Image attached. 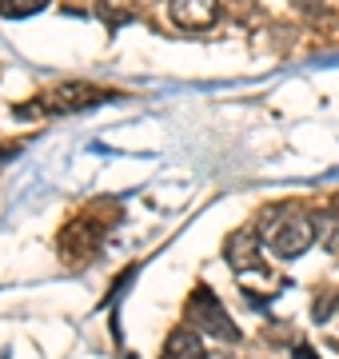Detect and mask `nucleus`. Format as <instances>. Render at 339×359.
I'll return each mask as SVG.
<instances>
[{"mask_svg":"<svg viewBox=\"0 0 339 359\" xmlns=\"http://www.w3.org/2000/svg\"><path fill=\"white\" fill-rule=\"evenodd\" d=\"M188 327H196V332H204V335H216L223 344H235V339H240L232 316L223 311V304L212 295V287H204V283H200L196 292H192V299H188Z\"/></svg>","mask_w":339,"mask_h":359,"instance_id":"nucleus-3","label":"nucleus"},{"mask_svg":"<svg viewBox=\"0 0 339 359\" xmlns=\"http://www.w3.org/2000/svg\"><path fill=\"white\" fill-rule=\"evenodd\" d=\"M260 240L263 248L279 259H300L307 248L319 240V228H315V212H303L300 204H279L268 208L260 219Z\"/></svg>","mask_w":339,"mask_h":359,"instance_id":"nucleus-1","label":"nucleus"},{"mask_svg":"<svg viewBox=\"0 0 339 359\" xmlns=\"http://www.w3.org/2000/svg\"><path fill=\"white\" fill-rule=\"evenodd\" d=\"M48 8V0H0V16L4 20H20V16H36Z\"/></svg>","mask_w":339,"mask_h":359,"instance_id":"nucleus-8","label":"nucleus"},{"mask_svg":"<svg viewBox=\"0 0 339 359\" xmlns=\"http://www.w3.org/2000/svg\"><path fill=\"white\" fill-rule=\"evenodd\" d=\"M260 231L251 228H240L228 236V244H223V259H228V268L235 276H244V271H263V259H260Z\"/></svg>","mask_w":339,"mask_h":359,"instance_id":"nucleus-4","label":"nucleus"},{"mask_svg":"<svg viewBox=\"0 0 339 359\" xmlns=\"http://www.w3.org/2000/svg\"><path fill=\"white\" fill-rule=\"evenodd\" d=\"M112 100V92L96 88V84H84V80H64V84H56L48 88L40 100L32 104H16V116L25 120V116H36V112H56V116H68V112H84V108H96V104Z\"/></svg>","mask_w":339,"mask_h":359,"instance_id":"nucleus-2","label":"nucleus"},{"mask_svg":"<svg viewBox=\"0 0 339 359\" xmlns=\"http://www.w3.org/2000/svg\"><path fill=\"white\" fill-rule=\"evenodd\" d=\"M315 228H319V244H324L331 256H339V208L315 212Z\"/></svg>","mask_w":339,"mask_h":359,"instance_id":"nucleus-7","label":"nucleus"},{"mask_svg":"<svg viewBox=\"0 0 339 359\" xmlns=\"http://www.w3.org/2000/svg\"><path fill=\"white\" fill-rule=\"evenodd\" d=\"M335 308H339V299H335L331 292H324L319 299H315V311H312V320H315V323H327V316H331Z\"/></svg>","mask_w":339,"mask_h":359,"instance_id":"nucleus-9","label":"nucleus"},{"mask_svg":"<svg viewBox=\"0 0 339 359\" xmlns=\"http://www.w3.org/2000/svg\"><path fill=\"white\" fill-rule=\"evenodd\" d=\"M296 359H319L315 351H307V347H296Z\"/></svg>","mask_w":339,"mask_h":359,"instance_id":"nucleus-10","label":"nucleus"},{"mask_svg":"<svg viewBox=\"0 0 339 359\" xmlns=\"http://www.w3.org/2000/svg\"><path fill=\"white\" fill-rule=\"evenodd\" d=\"M220 0H172V20L188 32H204L220 20Z\"/></svg>","mask_w":339,"mask_h":359,"instance_id":"nucleus-5","label":"nucleus"},{"mask_svg":"<svg viewBox=\"0 0 339 359\" xmlns=\"http://www.w3.org/2000/svg\"><path fill=\"white\" fill-rule=\"evenodd\" d=\"M160 359H208V355H204V344H200L196 327H176V332L168 335Z\"/></svg>","mask_w":339,"mask_h":359,"instance_id":"nucleus-6","label":"nucleus"}]
</instances>
